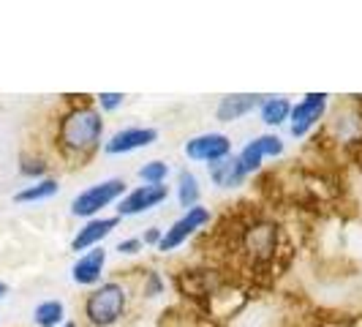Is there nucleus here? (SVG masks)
<instances>
[{
  "mask_svg": "<svg viewBox=\"0 0 362 327\" xmlns=\"http://www.w3.org/2000/svg\"><path fill=\"white\" fill-rule=\"evenodd\" d=\"M104 142V117L93 104H74L60 115L54 145L69 161H88Z\"/></svg>",
  "mask_w": 362,
  "mask_h": 327,
  "instance_id": "obj_1",
  "label": "nucleus"
},
{
  "mask_svg": "<svg viewBox=\"0 0 362 327\" xmlns=\"http://www.w3.org/2000/svg\"><path fill=\"white\" fill-rule=\"evenodd\" d=\"M128 311V287L120 281H101L82 300V316L93 327L117 325Z\"/></svg>",
  "mask_w": 362,
  "mask_h": 327,
  "instance_id": "obj_2",
  "label": "nucleus"
},
{
  "mask_svg": "<svg viewBox=\"0 0 362 327\" xmlns=\"http://www.w3.org/2000/svg\"><path fill=\"white\" fill-rule=\"evenodd\" d=\"M126 180L123 178H107L101 183H93L88 188H82L76 197L71 200V216L74 218H98L101 210L109 205H117V202L126 197Z\"/></svg>",
  "mask_w": 362,
  "mask_h": 327,
  "instance_id": "obj_3",
  "label": "nucleus"
},
{
  "mask_svg": "<svg viewBox=\"0 0 362 327\" xmlns=\"http://www.w3.org/2000/svg\"><path fill=\"white\" fill-rule=\"evenodd\" d=\"M210 221H213V213H210V207H204V205H197V207H191V210H182V216L177 218L172 226L163 229L161 243H158L156 248H158L161 254H169V251L180 248L182 243H188V240L197 235L199 229H204Z\"/></svg>",
  "mask_w": 362,
  "mask_h": 327,
  "instance_id": "obj_4",
  "label": "nucleus"
},
{
  "mask_svg": "<svg viewBox=\"0 0 362 327\" xmlns=\"http://www.w3.org/2000/svg\"><path fill=\"white\" fill-rule=\"evenodd\" d=\"M327 101H329L327 93H305L297 104H291L289 134L294 139L308 137L310 131L319 126V120L325 117V112H327Z\"/></svg>",
  "mask_w": 362,
  "mask_h": 327,
  "instance_id": "obj_5",
  "label": "nucleus"
},
{
  "mask_svg": "<svg viewBox=\"0 0 362 327\" xmlns=\"http://www.w3.org/2000/svg\"><path fill=\"white\" fill-rule=\"evenodd\" d=\"M185 156L191 161H202V164H213L221 161L226 156H232V139L221 131H204V134H197L185 142Z\"/></svg>",
  "mask_w": 362,
  "mask_h": 327,
  "instance_id": "obj_6",
  "label": "nucleus"
},
{
  "mask_svg": "<svg viewBox=\"0 0 362 327\" xmlns=\"http://www.w3.org/2000/svg\"><path fill=\"white\" fill-rule=\"evenodd\" d=\"M169 200V188L166 185H136L126 191V197L117 202V218L142 216L147 210L158 207Z\"/></svg>",
  "mask_w": 362,
  "mask_h": 327,
  "instance_id": "obj_7",
  "label": "nucleus"
},
{
  "mask_svg": "<svg viewBox=\"0 0 362 327\" xmlns=\"http://www.w3.org/2000/svg\"><path fill=\"white\" fill-rule=\"evenodd\" d=\"M275 156H284V139L278 134H259L254 139H248L245 147L237 153V159L243 164L245 175L259 172L264 159H275Z\"/></svg>",
  "mask_w": 362,
  "mask_h": 327,
  "instance_id": "obj_8",
  "label": "nucleus"
},
{
  "mask_svg": "<svg viewBox=\"0 0 362 327\" xmlns=\"http://www.w3.org/2000/svg\"><path fill=\"white\" fill-rule=\"evenodd\" d=\"M153 142H158V128L153 126H128L120 128L104 142V153L107 156H126L134 150L150 147Z\"/></svg>",
  "mask_w": 362,
  "mask_h": 327,
  "instance_id": "obj_9",
  "label": "nucleus"
},
{
  "mask_svg": "<svg viewBox=\"0 0 362 327\" xmlns=\"http://www.w3.org/2000/svg\"><path fill=\"white\" fill-rule=\"evenodd\" d=\"M117 224H120V218L117 216H98V218H90V221H85L82 226H79V232L71 237V251H90V248H98L104 240H107L115 229H117Z\"/></svg>",
  "mask_w": 362,
  "mask_h": 327,
  "instance_id": "obj_10",
  "label": "nucleus"
},
{
  "mask_svg": "<svg viewBox=\"0 0 362 327\" xmlns=\"http://www.w3.org/2000/svg\"><path fill=\"white\" fill-rule=\"evenodd\" d=\"M104 268H107V248L104 246L90 248V251L76 256L71 268V281L76 287H98Z\"/></svg>",
  "mask_w": 362,
  "mask_h": 327,
  "instance_id": "obj_11",
  "label": "nucleus"
},
{
  "mask_svg": "<svg viewBox=\"0 0 362 327\" xmlns=\"http://www.w3.org/2000/svg\"><path fill=\"white\" fill-rule=\"evenodd\" d=\"M264 96L259 93H232V96H223L216 107V120L221 123H235L240 117L251 115L254 109H259Z\"/></svg>",
  "mask_w": 362,
  "mask_h": 327,
  "instance_id": "obj_12",
  "label": "nucleus"
},
{
  "mask_svg": "<svg viewBox=\"0 0 362 327\" xmlns=\"http://www.w3.org/2000/svg\"><path fill=\"white\" fill-rule=\"evenodd\" d=\"M278 246V229L272 224H251L243 235V248L254 259H270Z\"/></svg>",
  "mask_w": 362,
  "mask_h": 327,
  "instance_id": "obj_13",
  "label": "nucleus"
},
{
  "mask_svg": "<svg viewBox=\"0 0 362 327\" xmlns=\"http://www.w3.org/2000/svg\"><path fill=\"white\" fill-rule=\"evenodd\" d=\"M207 175H210V183L218 185V188H240L243 183L248 180L245 169L237 156H226L221 161L207 164Z\"/></svg>",
  "mask_w": 362,
  "mask_h": 327,
  "instance_id": "obj_14",
  "label": "nucleus"
},
{
  "mask_svg": "<svg viewBox=\"0 0 362 327\" xmlns=\"http://www.w3.org/2000/svg\"><path fill=\"white\" fill-rule=\"evenodd\" d=\"M256 112H259V120H262L264 126L278 128V126H284V123H289L291 101L284 98V96H264Z\"/></svg>",
  "mask_w": 362,
  "mask_h": 327,
  "instance_id": "obj_15",
  "label": "nucleus"
},
{
  "mask_svg": "<svg viewBox=\"0 0 362 327\" xmlns=\"http://www.w3.org/2000/svg\"><path fill=\"white\" fill-rule=\"evenodd\" d=\"M175 197H177V202H180L182 210H191V207H197V205H199L202 185H199V178H197L191 169H180V172H177Z\"/></svg>",
  "mask_w": 362,
  "mask_h": 327,
  "instance_id": "obj_16",
  "label": "nucleus"
},
{
  "mask_svg": "<svg viewBox=\"0 0 362 327\" xmlns=\"http://www.w3.org/2000/svg\"><path fill=\"white\" fill-rule=\"evenodd\" d=\"M57 191H60L57 178H44V180H36V183H30V185H25V188H19L17 194H14V202H17V205L47 202V200H52V197H57Z\"/></svg>",
  "mask_w": 362,
  "mask_h": 327,
  "instance_id": "obj_17",
  "label": "nucleus"
},
{
  "mask_svg": "<svg viewBox=\"0 0 362 327\" xmlns=\"http://www.w3.org/2000/svg\"><path fill=\"white\" fill-rule=\"evenodd\" d=\"M33 322L38 327H63L66 322V306L60 300H44L33 309Z\"/></svg>",
  "mask_w": 362,
  "mask_h": 327,
  "instance_id": "obj_18",
  "label": "nucleus"
},
{
  "mask_svg": "<svg viewBox=\"0 0 362 327\" xmlns=\"http://www.w3.org/2000/svg\"><path fill=\"white\" fill-rule=\"evenodd\" d=\"M169 175H172V169H169V164L166 161H147L145 166H139V178L145 185H163V183L169 180Z\"/></svg>",
  "mask_w": 362,
  "mask_h": 327,
  "instance_id": "obj_19",
  "label": "nucleus"
},
{
  "mask_svg": "<svg viewBox=\"0 0 362 327\" xmlns=\"http://www.w3.org/2000/svg\"><path fill=\"white\" fill-rule=\"evenodd\" d=\"M19 175L22 178H28V180H44V178H49L47 175V161L44 159H22L19 164Z\"/></svg>",
  "mask_w": 362,
  "mask_h": 327,
  "instance_id": "obj_20",
  "label": "nucleus"
},
{
  "mask_svg": "<svg viewBox=\"0 0 362 327\" xmlns=\"http://www.w3.org/2000/svg\"><path fill=\"white\" fill-rule=\"evenodd\" d=\"M123 101H126L123 93H98V96H95V107H98L101 115H104V112H117V109L123 107Z\"/></svg>",
  "mask_w": 362,
  "mask_h": 327,
  "instance_id": "obj_21",
  "label": "nucleus"
},
{
  "mask_svg": "<svg viewBox=\"0 0 362 327\" xmlns=\"http://www.w3.org/2000/svg\"><path fill=\"white\" fill-rule=\"evenodd\" d=\"M142 292H145L147 297H158L163 292V278H161V272H156V270H150L145 275V284H142Z\"/></svg>",
  "mask_w": 362,
  "mask_h": 327,
  "instance_id": "obj_22",
  "label": "nucleus"
},
{
  "mask_svg": "<svg viewBox=\"0 0 362 327\" xmlns=\"http://www.w3.org/2000/svg\"><path fill=\"white\" fill-rule=\"evenodd\" d=\"M142 248H145L142 237H126V240H120V243H117V254H126V256L139 254Z\"/></svg>",
  "mask_w": 362,
  "mask_h": 327,
  "instance_id": "obj_23",
  "label": "nucleus"
},
{
  "mask_svg": "<svg viewBox=\"0 0 362 327\" xmlns=\"http://www.w3.org/2000/svg\"><path fill=\"white\" fill-rule=\"evenodd\" d=\"M161 235H163L161 226H147L145 235H142V243H145V246H158V243H161Z\"/></svg>",
  "mask_w": 362,
  "mask_h": 327,
  "instance_id": "obj_24",
  "label": "nucleus"
},
{
  "mask_svg": "<svg viewBox=\"0 0 362 327\" xmlns=\"http://www.w3.org/2000/svg\"><path fill=\"white\" fill-rule=\"evenodd\" d=\"M6 294H8V284H6V281H0V300H3Z\"/></svg>",
  "mask_w": 362,
  "mask_h": 327,
  "instance_id": "obj_25",
  "label": "nucleus"
},
{
  "mask_svg": "<svg viewBox=\"0 0 362 327\" xmlns=\"http://www.w3.org/2000/svg\"><path fill=\"white\" fill-rule=\"evenodd\" d=\"M63 327H76L74 322H63Z\"/></svg>",
  "mask_w": 362,
  "mask_h": 327,
  "instance_id": "obj_26",
  "label": "nucleus"
}]
</instances>
